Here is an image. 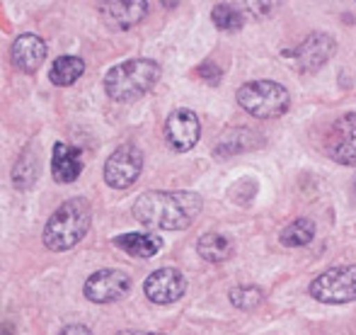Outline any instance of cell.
I'll list each match as a JSON object with an SVG mask.
<instances>
[{
    "mask_svg": "<svg viewBox=\"0 0 356 335\" xmlns=\"http://www.w3.org/2000/svg\"><path fill=\"white\" fill-rule=\"evenodd\" d=\"M334 49H337L334 37H330V34H325V32H315V34H310L308 39H303L300 47H296L293 52H289L286 56H293L298 71H318L320 66H325V63L332 59Z\"/></svg>",
    "mask_w": 356,
    "mask_h": 335,
    "instance_id": "9c48e42d",
    "label": "cell"
},
{
    "mask_svg": "<svg viewBox=\"0 0 356 335\" xmlns=\"http://www.w3.org/2000/svg\"><path fill=\"white\" fill-rule=\"evenodd\" d=\"M85 63L78 56H61L54 61L51 71H49V81L54 85H71L83 76Z\"/></svg>",
    "mask_w": 356,
    "mask_h": 335,
    "instance_id": "e0dca14e",
    "label": "cell"
},
{
    "mask_svg": "<svg viewBox=\"0 0 356 335\" xmlns=\"http://www.w3.org/2000/svg\"><path fill=\"white\" fill-rule=\"evenodd\" d=\"M160 81V66L150 59H131L104 76V90L117 102H134L143 98Z\"/></svg>",
    "mask_w": 356,
    "mask_h": 335,
    "instance_id": "3957f363",
    "label": "cell"
},
{
    "mask_svg": "<svg viewBox=\"0 0 356 335\" xmlns=\"http://www.w3.org/2000/svg\"><path fill=\"white\" fill-rule=\"evenodd\" d=\"M310 297L323 304L356 302V265L332 267L310 282Z\"/></svg>",
    "mask_w": 356,
    "mask_h": 335,
    "instance_id": "5b68a950",
    "label": "cell"
},
{
    "mask_svg": "<svg viewBox=\"0 0 356 335\" xmlns=\"http://www.w3.org/2000/svg\"><path fill=\"white\" fill-rule=\"evenodd\" d=\"M58 335H92L85 326H80V323H73V326H66L63 331H58Z\"/></svg>",
    "mask_w": 356,
    "mask_h": 335,
    "instance_id": "7402d4cb",
    "label": "cell"
},
{
    "mask_svg": "<svg viewBox=\"0 0 356 335\" xmlns=\"http://www.w3.org/2000/svg\"><path fill=\"white\" fill-rule=\"evenodd\" d=\"M37 175H39L37 158H34L32 151H27L22 158H19L17 166H15V170H13L15 185H17V187H29V185L37 180Z\"/></svg>",
    "mask_w": 356,
    "mask_h": 335,
    "instance_id": "ffe728a7",
    "label": "cell"
},
{
    "mask_svg": "<svg viewBox=\"0 0 356 335\" xmlns=\"http://www.w3.org/2000/svg\"><path fill=\"white\" fill-rule=\"evenodd\" d=\"M148 5L143 0H131V3H102L99 13H102L104 22L112 24L117 29H131L145 17Z\"/></svg>",
    "mask_w": 356,
    "mask_h": 335,
    "instance_id": "4fadbf2b",
    "label": "cell"
},
{
    "mask_svg": "<svg viewBox=\"0 0 356 335\" xmlns=\"http://www.w3.org/2000/svg\"><path fill=\"white\" fill-rule=\"evenodd\" d=\"M204 199L197 192H143L134 204V217L148 228L184 231L202 214Z\"/></svg>",
    "mask_w": 356,
    "mask_h": 335,
    "instance_id": "6da1fadb",
    "label": "cell"
},
{
    "mask_svg": "<svg viewBox=\"0 0 356 335\" xmlns=\"http://www.w3.org/2000/svg\"><path fill=\"white\" fill-rule=\"evenodd\" d=\"M90 221H92V209H90L88 199H83V197L68 199V202H63L47 221L44 243H47V248L54 253L71 251L75 243L83 241V236L90 228Z\"/></svg>",
    "mask_w": 356,
    "mask_h": 335,
    "instance_id": "7a4b0ae2",
    "label": "cell"
},
{
    "mask_svg": "<svg viewBox=\"0 0 356 335\" xmlns=\"http://www.w3.org/2000/svg\"><path fill=\"white\" fill-rule=\"evenodd\" d=\"M199 137H202V127H199V119L189 109H177L168 117L165 122V139H168L170 148L184 153L189 148L197 146Z\"/></svg>",
    "mask_w": 356,
    "mask_h": 335,
    "instance_id": "8fae6325",
    "label": "cell"
},
{
    "mask_svg": "<svg viewBox=\"0 0 356 335\" xmlns=\"http://www.w3.org/2000/svg\"><path fill=\"white\" fill-rule=\"evenodd\" d=\"M131 289V277L124 270H99L85 282V297L95 304H109L122 299Z\"/></svg>",
    "mask_w": 356,
    "mask_h": 335,
    "instance_id": "ba28073f",
    "label": "cell"
},
{
    "mask_svg": "<svg viewBox=\"0 0 356 335\" xmlns=\"http://www.w3.org/2000/svg\"><path fill=\"white\" fill-rule=\"evenodd\" d=\"M315 236V224L310 219H298V221L289 224L282 231V243L289 248H300L308 246Z\"/></svg>",
    "mask_w": 356,
    "mask_h": 335,
    "instance_id": "ac0fdd59",
    "label": "cell"
},
{
    "mask_svg": "<svg viewBox=\"0 0 356 335\" xmlns=\"http://www.w3.org/2000/svg\"><path fill=\"white\" fill-rule=\"evenodd\" d=\"M211 17H213L216 27L223 29V32H238V29L245 24L243 13H240V10H235L233 5H216Z\"/></svg>",
    "mask_w": 356,
    "mask_h": 335,
    "instance_id": "d6986e66",
    "label": "cell"
},
{
    "mask_svg": "<svg viewBox=\"0 0 356 335\" xmlns=\"http://www.w3.org/2000/svg\"><path fill=\"white\" fill-rule=\"evenodd\" d=\"M230 302H233V306L248 311V309H254L262 302V292L257 287H235L230 289Z\"/></svg>",
    "mask_w": 356,
    "mask_h": 335,
    "instance_id": "44dd1931",
    "label": "cell"
},
{
    "mask_svg": "<svg viewBox=\"0 0 356 335\" xmlns=\"http://www.w3.org/2000/svg\"><path fill=\"white\" fill-rule=\"evenodd\" d=\"M114 246L134 258H153L155 253H160L163 241L153 233H124V236L114 238Z\"/></svg>",
    "mask_w": 356,
    "mask_h": 335,
    "instance_id": "9a60e30c",
    "label": "cell"
},
{
    "mask_svg": "<svg viewBox=\"0 0 356 335\" xmlns=\"http://www.w3.org/2000/svg\"><path fill=\"white\" fill-rule=\"evenodd\" d=\"M143 292L155 304H172L182 299V294L187 292V279L179 270L163 267L158 272L148 274V279L143 282Z\"/></svg>",
    "mask_w": 356,
    "mask_h": 335,
    "instance_id": "30bf717a",
    "label": "cell"
},
{
    "mask_svg": "<svg viewBox=\"0 0 356 335\" xmlns=\"http://www.w3.org/2000/svg\"><path fill=\"white\" fill-rule=\"evenodd\" d=\"M233 241L223 233H204L197 243V253L209 263H225L233 258Z\"/></svg>",
    "mask_w": 356,
    "mask_h": 335,
    "instance_id": "2e32d148",
    "label": "cell"
},
{
    "mask_svg": "<svg viewBox=\"0 0 356 335\" xmlns=\"http://www.w3.org/2000/svg\"><path fill=\"white\" fill-rule=\"evenodd\" d=\"M117 335H165V333H150V331H122Z\"/></svg>",
    "mask_w": 356,
    "mask_h": 335,
    "instance_id": "603a6c76",
    "label": "cell"
},
{
    "mask_svg": "<svg viewBox=\"0 0 356 335\" xmlns=\"http://www.w3.org/2000/svg\"><path fill=\"white\" fill-rule=\"evenodd\" d=\"M327 153L342 166H356V112L342 114L327 132Z\"/></svg>",
    "mask_w": 356,
    "mask_h": 335,
    "instance_id": "52a82bcc",
    "label": "cell"
},
{
    "mask_svg": "<svg viewBox=\"0 0 356 335\" xmlns=\"http://www.w3.org/2000/svg\"><path fill=\"white\" fill-rule=\"evenodd\" d=\"M13 63L24 73H34L47 59V42L39 39L37 34H22V37L15 39L13 44Z\"/></svg>",
    "mask_w": 356,
    "mask_h": 335,
    "instance_id": "7c38bea8",
    "label": "cell"
},
{
    "mask_svg": "<svg viewBox=\"0 0 356 335\" xmlns=\"http://www.w3.org/2000/svg\"><path fill=\"white\" fill-rule=\"evenodd\" d=\"M238 104L245 112L252 114V117L274 119V117H282L286 109H289L291 98H289V90L282 83L252 81V83H245L238 90Z\"/></svg>",
    "mask_w": 356,
    "mask_h": 335,
    "instance_id": "277c9868",
    "label": "cell"
},
{
    "mask_svg": "<svg viewBox=\"0 0 356 335\" xmlns=\"http://www.w3.org/2000/svg\"><path fill=\"white\" fill-rule=\"evenodd\" d=\"M352 194H354V199H356V180L352 182Z\"/></svg>",
    "mask_w": 356,
    "mask_h": 335,
    "instance_id": "cb8c5ba5",
    "label": "cell"
},
{
    "mask_svg": "<svg viewBox=\"0 0 356 335\" xmlns=\"http://www.w3.org/2000/svg\"><path fill=\"white\" fill-rule=\"evenodd\" d=\"M141 170H143L141 148L134 146V143H124L104 163V180H107L109 187L127 189L136 182Z\"/></svg>",
    "mask_w": 356,
    "mask_h": 335,
    "instance_id": "8992f818",
    "label": "cell"
},
{
    "mask_svg": "<svg viewBox=\"0 0 356 335\" xmlns=\"http://www.w3.org/2000/svg\"><path fill=\"white\" fill-rule=\"evenodd\" d=\"M51 173L54 180L68 185L73 180H78V175L83 173V161H80V151L68 143H56L51 156Z\"/></svg>",
    "mask_w": 356,
    "mask_h": 335,
    "instance_id": "5bb4252c",
    "label": "cell"
}]
</instances>
